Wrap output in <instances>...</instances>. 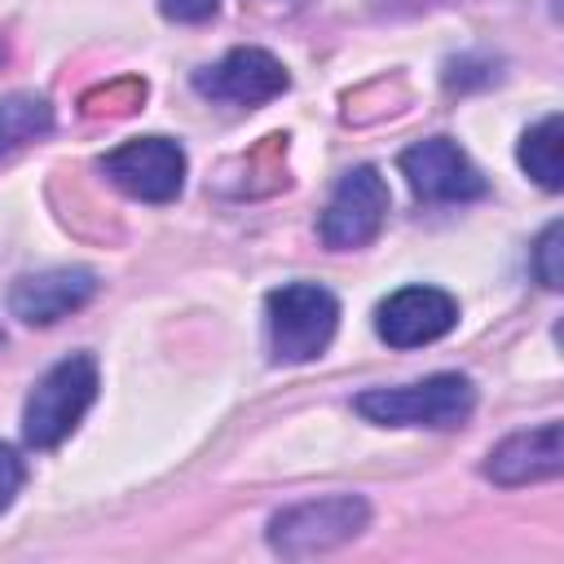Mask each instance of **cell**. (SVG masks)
Here are the masks:
<instances>
[{
	"label": "cell",
	"mask_w": 564,
	"mask_h": 564,
	"mask_svg": "<svg viewBox=\"0 0 564 564\" xmlns=\"http://www.w3.org/2000/svg\"><path fill=\"white\" fill-rule=\"evenodd\" d=\"M352 405L383 427H458L476 410V388L467 375H427L401 388H370Z\"/></svg>",
	"instance_id": "1"
},
{
	"label": "cell",
	"mask_w": 564,
	"mask_h": 564,
	"mask_svg": "<svg viewBox=\"0 0 564 564\" xmlns=\"http://www.w3.org/2000/svg\"><path fill=\"white\" fill-rule=\"evenodd\" d=\"M264 313H269V352L273 361L286 366L322 357L339 326V300L317 282H286L269 291Z\"/></svg>",
	"instance_id": "2"
},
{
	"label": "cell",
	"mask_w": 564,
	"mask_h": 564,
	"mask_svg": "<svg viewBox=\"0 0 564 564\" xmlns=\"http://www.w3.org/2000/svg\"><path fill=\"white\" fill-rule=\"evenodd\" d=\"M93 401H97V361L88 352L62 357L26 397V410H22L26 445H35V449L62 445L79 427V419L88 414Z\"/></svg>",
	"instance_id": "3"
},
{
	"label": "cell",
	"mask_w": 564,
	"mask_h": 564,
	"mask_svg": "<svg viewBox=\"0 0 564 564\" xmlns=\"http://www.w3.org/2000/svg\"><path fill=\"white\" fill-rule=\"evenodd\" d=\"M370 520L366 498L357 494H326V498H308L295 507H282L269 520V546L286 560H304V555H322L335 551L344 542H352Z\"/></svg>",
	"instance_id": "4"
},
{
	"label": "cell",
	"mask_w": 564,
	"mask_h": 564,
	"mask_svg": "<svg viewBox=\"0 0 564 564\" xmlns=\"http://www.w3.org/2000/svg\"><path fill=\"white\" fill-rule=\"evenodd\" d=\"M101 172L141 203H172L185 185V150L167 137H137L110 150Z\"/></svg>",
	"instance_id": "5"
},
{
	"label": "cell",
	"mask_w": 564,
	"mask_h": 564,
	"mask_svg": "<svg viewBox=\"0 0 564 564\" xmlns=\"http://www.w3.org/2000/svg\"><path fill=\"white\" fill-rule=\"evenodd\" d=\"M383 216H388V185L375 167H352L339 176L326 212H322V242L335 247V251H352V247H366L379 229H383Z\"/></svg>",
	"instance_id": "6"
},
{
	"label": "cell",
	"mask_w": 564,
	"mask_h": 564,
	"mask_svg": "<svg viewBox=\"0 0 564 564\" xmlns=\"http://www.w3.org/2000/svg\"><path fill=\"white\" fill-rule=\"evenodd\" d=\"M401 172L423 203H471L485 198V176L449 137H427L401 154Z\"/></svg>",
	"instance_id": "7"
},
{
	"label": "cell",
	"mask_w": 564,
	"mask_h": 564,
	"mask_svg": "<svg viewBox=\"0 0 564 564\" xmlns=\"http://www.w3.org/2000/svg\"><path fill=\"white\" fill-rule=\"evenodd\" d=\"M458 322V300L441 286H401L375 308V330L392 348H423L449 335Z\"/></svg>",
	"instance_id": "8"
},
{
	"label": "cell",
	"mask_w": 564,
	"mask_h": 564,
	"mask_svg": "<svg viewBox=\"0 0 564 564\" xmlns=\"http://www.w3.org/2000/svg\"><path fill=\"white\" fill-rule=\"evenodd\" d=\"M194 88L212 101H229V106H260L273 101L291 88L286 66L264 53V48H234L225 53L216 66H203L194 75Z\"/></svg>",
	"instance_id": "9"
},
{
	"label": "cell",
	"mask_w": 564,
	"mask_h": 564,
	"mask_svg": "<svg viewBox=\"0 0 564 564\" xmlns=\"http://www.w3.org/2000/svg\"><path fill=\"white\" fill-rule=\"evenodd\" d=\"M93 295H97V273L93 269H44V273H26L9 291V308L26 326H53L66 313L84 308Z\"/></svg>",
	"instance_id": "10"
},
{
	"label": "cell",
	"mask_w": 564,
	"mask_h": 564,
	"mask_svg": "<svg viewBox=\"0 0 564 564\" xmlns=\"http://www.w3.org/2000/svg\"><path fill=\"white\" fill-rule=\"evenodd\" d=\"M564 471V445H560V423H542L533 432H516L502 445L489 449L485 458V476L494 485H533V480H551Z\"/></svg>",
	"instance_id": "11"
},
{
	"label": "cell",
	"mask_w": 564,
	"mask_h": 564,
	"mask_svg": "<svg viewBox=\"0 0 564 564\" xmlns=\"http://www.w3.org/2000/svg\"><path fill=\"white\" fill-rule=\"evenodd\" d=\"M520 167L542 189H560L564 185V119L560 115H546L542 123H533L520 137Z\"/></svg>",
	"instance_id": "12"
},
{
	"label": "cell",
	"mask_w": 564,
	"mask_h": 564,
	"mask_svg": "<svg viewBox=\"0 0 564 564\" xmlns=\"http://www.w3.org/2000/svg\"><path fill=\"white\" fill-rule=\"evenodd\" d=\"M48 132H53V110H48L44 97L18 93V97H4L0 101V159H9L13 150L40 141Z\"/></svg>",
	"instance_id": "13"
},
{
	"label": "cell",
	"mask_w": 564,
	"mask_h": 564,
	"mask_svg": "<svg viewBox=\"0 0 564 564\" xmlns=\"http://www.w3.org/2000/svg\"><path fill=\"white\" fill-rule=\"evenodd\" d=\"M560 256H564V225L555 220V225L542 229V238H538V247H533V273H538V282H542L546 291H560V286H564V264H560Z\"/></svg>",
	"instance_id": "14"
},
{
	"label": "cell",
	"mask_w": 564,
	"mask_h": 564,
	"mask_svg": "<svg viewBox=\"0 0 564 564\" xmlns=\"http://www.w3.org/2000/svg\"><path fill=\"white\" fill-rule=\"evenodd\" d=\"M159 9L172 22H207V18H216L220 0H159Z\"/></svg>",
	"instance_id": "15"
},
{
	"label": "cell",
	"mask_w": 564,
	"mask_h": 564,
	"mask_svg": "<svg viewBox=\"0 0 564 564\" xmlns=\"http://www.w3.org/2000/svg\"><path fill=\"white\" fill-rule=\"evenodd\" d=\"M18 489H22V463L9 445H0V511L18 498Z\"/></svg>",
	"instance_id": "16"
}]
</instances>
